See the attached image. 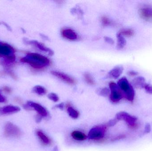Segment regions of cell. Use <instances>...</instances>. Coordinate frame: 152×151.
I'll return each mask as SVG.
<instances>
[{
	"mask_svg": "<svg viewBox=\"0 0 152 151\" xmlns=\"http://www.w3.org/2000/svg\"><path fill=\"white\" fill-rule=\"evenodd\" d=\"M20 61L28 64L36 69H43L50 64V60L48 58L35 53H28L20 59Z\"/></svg>",
	"mask_w": 152,
	"mask_h": 151,
	"instance_id": "obj_1",
	"label": "cell"
},
{
	"mask_svg": "<svg viewBox=\"0 0 152 151\" xmlns=\"http://www.w3.org/2000/svg\"><path fill=\"white\" fill-rule=\"evenodd\" d=\"M123 95L124 98L130 102H133L134 99V89L131 83L126 77H122L118 81L117 83Z\"/></svg>",
	"mask_w": 152,
	"mask_h": 151,
	"instance_id": "obj_2",
	"label": "cell"
},
{
	"mask_svg": "<svg viewBox=\"0 0 152 151\" xmlns=\"http://www.w3.org/2000/svg\"><path fill=\"white\" fill-rule=\"evenodd\" d=\"M116 118L119 121L123 120L126 121L128 126L131 129H135L138 127L137 118L129 114L126 112L121 111L118 113Z\"/></svg>",
	"mask_w": 152,
	"mask_h": 151,
	"instance_id": "obj_3",
	"label": "cell"
},
{
	"mask_svg": "<svg viewBox=\"0 0 152 151\" xmlns=\"http://www.w3.org/2000/svg\"><path fill=\"white\" fill-rule=\"evenodd\" d=\"M15 50L7 43L0 42V57L6 59L7 61L12 63L15 60Z\"/></svg>",
	"mask_w": 152,
	"mask_h": 151,
	"instance_id": "obj_4",
	"label": "cell"
},
{
	"mask_svg": "<svg viewBox=\"0 0 152 151\" xmlns=\"http://www.w3.org/2000/svg\"><path fill=\"white\" fill-rule=\"evenodd\" d=\"M109 87L110 91V99L113 103H118L122 98H124L123 94L117 83L114 82H110Z\"/></svg>",
	"mask_w": 152,
	"mask_h": 151,
	"instance_id": "obj_5",
	"label": "cell"
},
{
	"mask_svg": "<svg viewBox=\"0 0 152 151\" xmlns=\"http://www.w3.org/2000/svg\"><path fill=\"white\" fill-rule=\"evenodd\" d=\"M106 128L103 126L93 127L89 130L88 135V139L92 140H99L102 139L105 135Z\"/></svg>",
	"mask_w": 152,
	"mask_h": 151,
	"instance_id": "obj_6",
	"label": "cell"
},
{
	"mask_svg": "<svg viewBox=\"0 0 152 151\" xmlns=\"http://www.w3.org/2000/svg\"><path fill=\"white\" fill-rule=\"evenodd\" d=\"M4 134L7 137H18L21 134L19 129L11 123H7L4 127Z\"/></svg>",
	"mask_w": 152,
	"mask_h": 151,
	"instance_id": "obj_7",
	"label": "cell"
},
{
	"mask_svg": "<svg viewBox=\"0 0 152 151\" xmlns=\"http://www.w3.org/2000/svg\"><path fill=\"white\" fill-rule=\"evenodd\" d=\"M26 108L28 109L32 108L38 113V115L42 117H47L48 111L41 105L33 102H28L26 105Z\"/></svg>",
	"mask_w": 152,
	"mask_h": 151,
	"instance_id": "obj_8",
	"label": "cell"
},
{
	"mask_svg": "<svg viewBox=\"0 0 152 151\" xmlns=\"http://www.w3.org/2000/svg\"><path fill=\"white\" fill-rule=\"evenodd\" d=\"M139 16L144 20L152 22V7L145 6L139 9Z\"/></svg>",
	"mask_w": 152,
	"mask_h": 151,
	"instance_id": "obj_9",
	"label": "cell"
},
{
	"mask_svg": "<svg viewBox=\"0 0 152 151\" xmlns=\"http://www.w3.org/2000/svg\"><path fill=\"white\" fill-rule=\"evenodd\" d=\"M51 73L55 77H57L68 84L74 85L76 83L75 80L73 78L64 73L58 71H52L51 72Z\"/></svg>",
	"mask_w": 152,
	"mask_h": 151,
	"instance_id": "obj_10",
	"label": "cell"
},
{
	"mask_svg": "<svg viewBox=\"0 0 152 151\" xmlns=\"http://www.w3.org/2000/svg\"><path fill=\"white\" fill-rule=\"evenodd\" d=\"M27 43L30 45H34L37 48H38L40 50L45 52L48 54L49 56H52L54 54V52L49 48H47L42 43L36 40L28 41Z\"/></svg>",
	"mask_w": 152,
	"mask_h": 151,
	"instance_id": "obj_11",
	"label": "cell"
},
{
	"mask_svg": "<svg viewBox=\"0 0 152 151\" xmlns=\"http://www.w3.org/2000/svg\"><path fill=\"white\" fill-rule=\"evenodd\" d=\"M62 36L69 40H76L78 38L77 33L70 28L63 29L61 32Z\"/></svg>",
	"mask_w": 152,
	"mask_h": 151,
	"instance_id": "obj_12",
	"label": "cell"
},
{
	"mask_svg": "<svg viewBox=\"0 0 152 151\" xmlns=\"http://www.w3.org/2000/svg\"><path fill=\"white\" fill-rule=\"evenodd\" d=\"M131 84L134 88L142 89L144 88L146 82L145 79L143 77L139 76L134 78L131 82Z\"/></svg>",
	"mask_w": 152,
	"mask_h": 151,
	"instance_id": "obj_13",
	"label": "cell"
},
{
	"mask_svg": "<svg viewBox=\"0 0 152 151\" xmlns=\"http://www.w3.org/2000/svg\"><path fill=\"white\" fill-rule=\"evenodd\" d=\"M20 111L18 107L13 105H7L0 108V114H7L18 112Z\"/></svg>",
	"mask_w": 152,
	"mask_h": 151,
	"instance_id": "obj_14",
	"label": "cell"
},
{
	"mask_svg": "<svg viewBox=\"0 0 152 151\" xmlns=\"http://www.w3.org/2000/svg\"><path fill=\"white\" fill-rule=\"evenodd\" d=\"M123 70H124V68L121 66H115L109 72V76L113 79H118L122 74Z\"/></svg>",
	"mask_w": 152,
	"mask_h": 151,
	"instance_id": "obj_15",
	"label": "cell"
},
{
	"mask_svg": "<svg viewBox=\"0 0 152 151\" xmlns=\"http://www.w3.org/2000/svg\"><path fill=\"white\" fill-rule=\"evenodd\" d=\"M73 139L77 141H83L86 140L88 138L85 134L79 131H74L71 134Z\"/></svg>",
	"mask_w": 152,
	"mask_h": 151,
	"instance_id": "obj_16",
	"label": "cell"
},
{
	"mask_svg": "<svg viewBox=\"0 0 152 151\" xmlns=\"http://www.w3.org/2000/svg\"><path fill=\"white\" fill-rule=\"evenodd\" d=\"M134 31L131 28H123L118 33V34L123 37H131L134 35Z\"/></svg>",
	"mask_w": 152,
	"mask_h": 151,
	"instance_id": "obj_17",
	"label": "cell"
},
{
	"mask_svg": "<svg viewBox=\"0 0 152 151\" xmlns=\"http://www.w3.org/2000/svg\"><path fill=\"white\" fill-rule=\"evenodd\" d=\"M37 135L42 142L44 144H49L50 143V138L41 130H38L37 132Z\"/></svg>",
	"mask_w": 152,
	"mask_h": 151,
	"instance_id": "obj_18",
	"label": "cell"
},
{
	"mask_svg": "<svg viewBox=\"0 0 152 151\" xmlns=\"http://www.w3.org/2000/svg\"><path fill=\"white\" fill-rule=\"evenodd\" d=\"M117 48L118 49L123 48L126 44V40L124 37L117 34Z\"/></svg>",
	"mask_w": 152,
	"mask_h": 151,
	"instance_id": "obj_19",
	"label": "cell"
},
{
	"mask_svg": "<svg viewBox=\"0 0 152 151\" xmlns=\"http://www.w3.org/2000/svg\"><path fill=\"white\" fill-rule=\"evenodd\" d=\"M67 112L69 115L73 119H77L79 116V113L71 106H69L67 109Z\"/></svg>",
	"mask_w": 152,
	"mask_h": 151,
	"instance_id": "obj_20",
	"label": "cell"
},
{
	"mask_svg": "<svg viewBox=\"0 0 152 151\" xmlns=\"http://www.w3.org/2000/svg\"><path fill=\"white\" fill-rule=\"evenodd\" d=\"M33 91L39 95H43L47 92L46 90L44 87L39 85L35 86L33 88Z\"/></svg>",
	"mask_w": 152,
	"mask_h": 151,
	"instance_id": "obj_21",
	"label": "cell"
},
{
	"mask_svg": "<svg viewBox=\"0 0 152 151\" xmlns=\"http://www.w3.org/2000/svg\"><path fill=\"white\" fill-rule=\"evenodd\" d=\"M84 76L85 81L88 84L91 85H93L95 84L94 80L89 73H86L84 74Z\"/></svg>",
	"mask_w": 152,
	"mask_h": 151,
	"instance_id": "obj_22",
	"label": "cell"
},
{
	"mask_svg": "<svg viewBox=\"0 0 152 151\" xmlns=\"http://www.w3.org/2000/svg\"><path fill=\"white\" fill-rule=\"evenodd\" d=\"M101 20H102L103 25L104 26L110 25L112 24V22L110 20V19L106 17V16H103L102 17Z\"/></svg>",
	"mask_w": 152,
	"mask_h": 151,
	"instance_id": "obj_23",
	"label": "cell"
},
{
	"mask_svg": "<svg viewBox=\"0 0 152 151\" xmlns=\"http://www.w3.org/2000/svg\"><path fill=\"white\" fill-rule=\"evenodd\" d=\"M48 98L49 99L53 101V102L57 103L59 101V97L57 94L53 93H50L48 95Z\"/></svg>",
	"mask_w": 152,
	"mask_h": 151,
	"instance_id": "obj_24",
	"label": "cell"
},
{
	"mask_svg": "<svg viewBox=\"0 0 152 151\" xmlns=\"http://www.w3.org/2000/svg\"><path fill=\"white\" fill-rule=\"evenodd\" d=\"M110 90L107 88H104L99 91V94L102 96L106 97L110 94Z\"/></svg>",
	"mask_w": 152,
	"mask_h": 151,
	"instance_id": "obj_25",
	"label": "cell"
},
{
	"mask_svg": "<svg viewBox=\"0 0 152 151\" xmlns=\"http://www.w3.org/2000/svg\"><path fill=\"white\" fill-rule=\"evenodd\" d=\"M144 89L148 94L152 95V85L146 83L144 87Z\"/></svg>",
	"mask_w": 152,
	"mask_h": 151,
	"instance_id": "obj_26",
	"label": "cell"
},
{
	"mask_svg": "<svg viewBox=\"0 0 152 151\" xmlns=\"http://www.w3.org/2000/svg\"><path fill=\"white\" fill-rule=\"evenodd\" d=\"M118 121V120L115 118L110 120L108 121V126L110 127L113 126L117 124Z\"/></svg>",
	"mask_w": 152,
	"mask_h": 151,
	"instance_id": "obj_27",
	"label": "cell"
},
{
	"mask_svg": "<svg viewBox=\"0 0 152 151\" xmlns=\"http://www.w3.org/2000/svg\"><path fill=\"white\" fill-rule=\"evenodd\" d=\"M151 127L150 123H146V125L145 126L144 133L145 134H149L151 132Z\"/></svg>",
	"mask_w": 152,
	"mask_h": 151,
	"instance_id": "obj_28",
	"label": "cell"
},
{
	"mask_svg": "<svg viewBox=\"0 0 152 151\" xmlns=\"http://www.w3.org/2000/svg\"><path fill=\"white\" fill-rule=\"evenodd\" d=\"M104 40L106 42L108 43H110L111 44H114V41L113 40V39L111 38L110 37H107V36H105L104 37Z\"/></svg>",
	"mask_w": 152,
	"mask_h": 151,
	"instance_id": "obj_29",
	"label": "cell"
},
{
	"mask_svg": "<svg viewBox=\"0 0 152 151\" xmlns=\"http://www.w3.org/2000/svg\"><path fill=\"white\" fill-rule=\"evenodd\" d=\"M126 137V136L125 135H120L116 137L113 138L112 139L113 141H118V140H121V139H124Z\"/></svg>",
	"mask_w": 152,
	"mask_h": 151,
	"instance_id": "obj_30",
	"label": "cell"
},
{
	"mask_svg": "<svg viewBox=\"0 0 152 151\" xmlns=\"http://www.w3.org/2000/svg\"><path fill=\"white\" fill-rule=\"evenodd\" d=\"M138 72L134 71H130L128 72V74L131 77L136 76L138 74Z\"/></svg>",
	"mask_w": 152,
	"mask_h": 151,
	"instance_id": "obj_31",
	"label": "cell"
},
{
	"mask_svg": "<svg viewBox=\"0 0 152 151\" xmlns=\"http://www.w3.org/2000/svg\"><path fill=\"white\" fill-rule=\"evenodd\" d=\"M64 106H65V104H64V103H61L55 105V108H58V109L63 110L64 109Z\"/></svg>",
	"mask_w": 152,
	"mask_h": 151,
	"instance_id": "obj_32",
	"label": "cell"
},
{
	"mask_svg": "<svg viewBox=\"0 0 152 151\" xmlns=\"http://www.w3.org/2000/svg\"><path fill=\"white\" fill-rule=\"evenodd\" d=\"M5 98L2 95H1V93H0V103H4V102H5Z\"/></svg>",
	"mask_w": 152,
	"mask_h": 151,
	"instance_id": "obj_33",
	"label": "cell"
},
{
	"mask_svg": "<svg viewBox=\"0 0 152 151\" xmlns=\"http://www.w3.org/2000/svg\"><path fill=\"white\" fill-rule=\"evenodd\" d=\"M42 116H41L40 115H38H38H37V116L36 118L37 122H40V121H41V120H42Z\"/></svg>",
	"mask_w": 152,
	"mask_h": 151,
	"instance_id": "obj_34",
	"label": "cell"
},
{
	"mask_svg": "<svg viewBox=\"0 0 152 151\" xmlns=\"http://www.w3.org/2000/svg\"><path fill=\"white\" fill-rule=\"evenodd\" d=\"M53 151H58V147H54V149H53Z\"/></svg>",
	"mask_w": 152,
	"mask_h": 151,
	"instance_id": "obj_35",
	"label": "cell"
}]
</instances>
